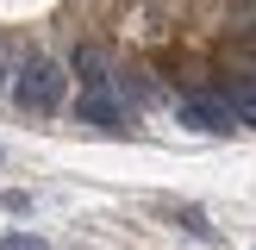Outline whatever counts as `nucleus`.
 Segmentation results:
<instances>
[{"label": "nucleus", "instance_id": "nucleus-1", "mask_svg": "<svg viewBox=\"0 0 256 250\" xmlns=\"http://www.w3.org/2000/svg\"><path fill=\"white\" fill-rule=\"evenodd\" d=\"M62 94H69V69H62L56 56H32L19 69V88H12V100H19V112H56L62 106Z\"/></svg>", "mask_w": 256, "mask_h": 250}, {"label": "nucleus", "instance_id": "nucleus-2", "mask_svg": "<svg viewBox=\"0 0 256 250\" xmlns=\"http://www.w3.org/2000/svg\"><path fill=\"white\" fill-rule=\"evenodd\" d=\"M175 112H182V125H194V132H238V112H232L225 94H182Z\"/></svg>", "mask_w": 256, "mask_h": 250}, {"label": "nucleus", "instance_id": "nucleus-3", "mask_svg": "<svg viewBox=\"0 0 256 250\" xmlns=\"http://www.w3.org/2000/svg\"><path fill=\"white\" fill-rule=\"evenodd\" d=\"M75 75H82V88L94 94V88L112 82V56H106L100 44H82V50H75Z\"/></svg>", "mask_w": 256, "mask_h": 250}, {"label": "nucleus", "instance_id": "nucleus-4", "mask_svg": "<svg viewBox=\"0 0 256 250\" xmlns=\"http://www.w3.org/2000/svg\"><path fill=\"white\" fill-rule=\"evenodd\" d=\"M82 119H94V125H125V106L106 94V88H94V94H82Z\"/></svg>", "mask_w": 256, "mask_h": 250}, {"label": "nucleus", "instance_id": "nucleus-5", "mask_svg": "<svg viewBox=\"0 0 256 250\" xmlns=\"http://www.w3.org/2000/svg\"><path fill=\"white\" fill-rule=\"evenodd\" d=\"M225 100H232L238 125H256V75H244V82H232V88H225Z\"/></svg>", "mask_w": 256, "mask_h": 250}, {"label": "nucleus", "instance_id": "nucleus-6", "mask_svg": "<svg viewBox=\"0 0 256 250\" xmlns=\"http://www.w3.org/2000/svg\"><path fill=\"white\" fill-rule=\"evenodd\" d=\"M0 250H44V238L38 232H12V238H0Z\"/></svg>", "mask_w": 256, "mask_h": 250}, {"label": "nucleus", "instance_id": "nucleus-7", "mask_svg": "<svg viewBox=\"0 0 256 250\" xmlns=\"http://www.w3.org/2000/svg\"><path fill=\"white\" fill-rule=\"evenodd\" d=\"M250 50H256V25H250Z\"/></svg>", "mask_w": 256, "mask_h": 250}]
</instances>
